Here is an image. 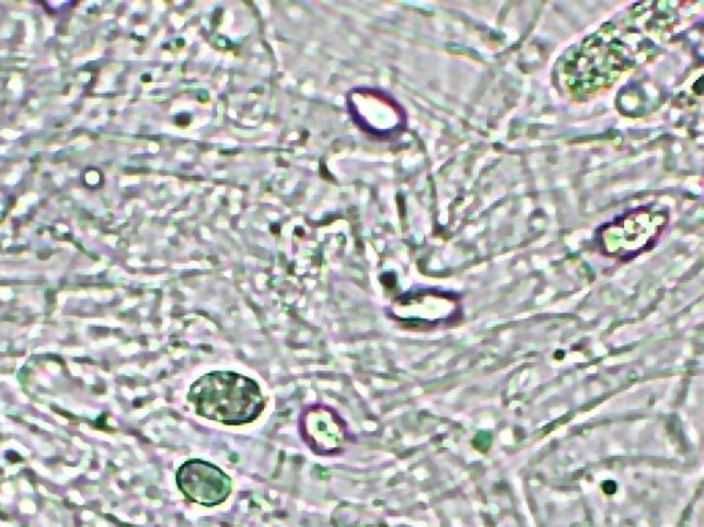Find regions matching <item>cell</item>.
<instances>
[{
    "label": "cell",
    "instance_id": "3",
    "mask_svg": "<svg viewBox=\"0 0 704 527\" xmlns=\"http://www.w3.org/2000/svg\"><path fill=\"white\" fill-rule=\"evenodd\" d=\"M668 219V212L660 208L634 209L601 230V247L605 255L631 260L655 245Z\"/></svg>",
    "mask_w": 704,
    "mask_h": 527
},
{
    "label": "cell",
    "instance_id": "4",
    "mask_svg": "<svg viewBox=\"0 0 704 527\" xmlns=\"http://www.w3.org/2000/svg\"><path fill=\"white\" fill-rule=\"evenodd\" d=\"M176 481L187 499L208 507L224 502L231 491L229 477L218 467L201 460L187 461L182 466Z\"/></svg>",
    "mask_w": 704,
    "mask_h": 527
},
{
    "label": "cell",
    "instance_id": "6",
    "mask_svg": "<svg viewBox=\"0 0 704 527\" xmlns=\"http://www.w3.org/2000/svg\"><path fill=\"white\" fill-rule=\"evenodd\" d=\"M603 491L607 494H614L618 491L616 483L614 481H607L603 483Z\"/></svg>",
    "mask_w": 704,
    "mask_h": 527
},
{
    "label": "cell",
    "instance_id": "1",
    "mask_svg": "<svg viewBox=\"0 0 704 527\" xmlns=\"http://www.w3.org/2000/svg\"><path fill=\"white\" fill-rule=\"evenodd\" d=\"M189 399L201 417L230 426L250 423L263 410L259 386L235 373L203 376L193 385Z\"/></svg>",
    "mask_w": 704,
    "mask_h": 527
},
{
    "label": "cell",
    "instance_id": "5",
    "mask_svg": "<svg viewBox=\"0 0 704 527\" xmlns=\"http://www.w3.org/2000/svg\"><path fill=\"white\" fill-rule=\"evenodd\" d=\"M472 445H474L477 450L486 452L492 446V435L488 433H480L476 435Z\"/></svg>",
    "mask_w": 704,
    "mask_h": 527
},
{
    "label": "cell",
    "instance_id": "2",
    "mask_svg": "<svg viewBox=\"0 0 704 527\" xmlns=\"http://www.w3.org/2000/svg\"><path fill=\"white\" fill-rule=\"evenodd\" d=\"M605 30V28H604ZM589 37L575 52L566 68L569 89L593 91L609 87L625 71L627 63L633 62L631 48L623 47L614 32Z\"/></svg>",
    "mask_w": 704,
    "mask_h": 527
}]
</instances>
